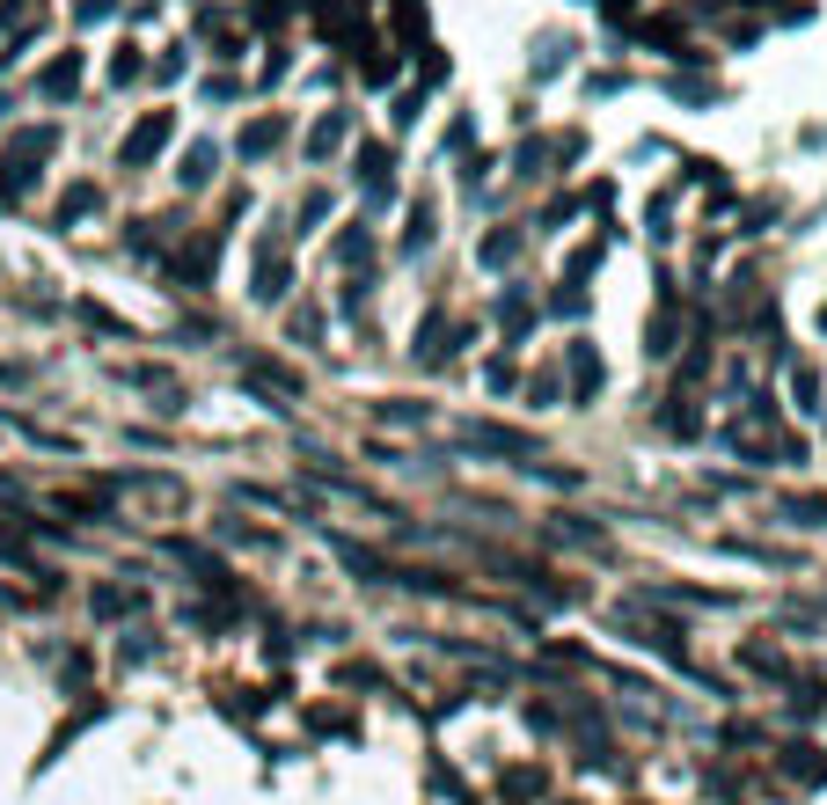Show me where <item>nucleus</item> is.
Here are the masks:
<instances>
[{
  "label": "nucleus",
  "mask_w": 827,
  "mask_h": 805,
  "mask_svg": "<svg viewBox=\"0 0 827 805\" xmlns=\"http://www.w3.org/2000/svg\"><path fill=\"white\" fill-rule=\"evenodd\" d=\"M433 235H439V205L425 191L411 198V213H403V257H417V249H433Z\"/></svg>",
  "instance_id": "nucleus-11"
},
{
  "label": "nucleus",
  "mask_w": 827,
  "mask_h": 805,
  "mask_svg": "<svg viewBox=\"0 0 827 805\" xmlns=\"http://www.w3.org/2000/svg\"><path fill=\"white\" fill-rule=\"evenodd\" d=\"M191 37H169V45H162V59H146V81H154V88H169L176 73H191Z\"/></svg>",
  "instance_id": "nucleus-14"
},
{
  "label": "nucleus",
  "mask_w": 827,
  "mask_h": 805,
  "mask_svg": "<svg viewBox=\"0 0 827 805\" xmlns=\"http://www.w3.org/2000/svg\"><path fill=\"white\" fill-rule=\"evenodd\" d=\"M520 242H528V227H498V235H484V249H476V257H484V264H512V257H520Z\"/></svg>",
  "instance_id": "nucleus-18"
},
{
  "label": "nucleus",
  "mask_w": 827,
  "mask_h": 805,
  "mask_svg": "<svg viewBox=\"0 0 827 805\" xmlns=\"http://www.w3.org/2000/svg\"><path fill=\"white\" fill-rule=\"evenodd\" d=\"M271 59H264V67H257V88H279V81H286V67H293V51H286V37H271Z\"/></svg>",
  "instance_id": "nucleus-27"
},
{
  "label": "nucleus",
  "mask_w": 827,
  "mask_h": 805,
  "mask_svg": "<svg viewBox=\"0 0 827 805\" xmlns=\"http://www.w3.org/2000/svg\"><path fill=\"white\" fill-rule=\"evenodd\" d=\"M571 381H579V395H593L601 389V352H593V344H571Z\"/></svg>",
  "instance_id": "nucleus-22"
},
{
  "label": "nucleus",
  "mask_w": 827,
  "mask_h": 805,
  "mask_svg": "<svg viewBox=\"0 0 827 805\" xmlns=\"http://www.w3.org/2000/svg\"><path fill=\"white\" fill-rule=\"evenodd\" d=\"M352 176H359L366 205H389V191H395V146L389 140H359V146H352Z\"/></svg>",
  "instance_id": "nucleus-3"
},
{
  "label": "nucleus",
  "mask_w": 827,
  "mask_h": 805,
  "mask_svg": "<svg viewBox=\"0 0 827 805\" xmlns=\"http://www.w3.org/2000/svg\"><path fill=\"white\" fill-rule=\"evenodd\" d=\"M344 140H352V103H330V110H322V118L308 125V140H300V154H308V162H330V154H338Z\"/></svg>",
  "instance_id": "nucleus-7"
},
{
  "label": "nucleus",
  "mask_w": 827,
  "mask_h": 805,
  "mask_svg": "<svg viewBox=\"0 0 827 805\" xmlns=\"http://www.w3.org/2000/svg\"><path fill=\"white\" fill-rule=\"evenodd\" d=\"M213 176H220V146L213 140H191V146H184V162H176V184H184V191H205Z\"/></svg>",
  "instance_id": "nucleus-10"
},
{
  "label": "nucleus",
  "mask_w": 827,
  "mask_h": 805,
  "mask_svg": "<svg viewBox=\"0 0 827 805\" xmlns=\"http://www.w3.org/2000/svg\"><path fill=\"white\" fill-rule=\"evenodd\" d=\"M286 140H293V118H286V110H257V118L243 125L235 154H243V162H264V154H279Z\"/></svg>",
  "instance_id": "nucleus-5"
},
{
  "label": "nucleus",
  "mask_w": 827,
  "mask_h": 805,
  "mask_svg": "<svg viewBox=\"0 0 827 805\" xmlns=\"http://www.w3.org/2000/svg\"><path fill=\"white\" fill-rule=\"evenodd\" d=\"M132 81H146V59H140V45H118L110 51V88H132Z\"/></svg>",
  "instance_id": "nucleus-23"
},
{
  "label": "nucleus",
  "mask_w": 827,
  "mask_h": 805,
  "mask_svg": "<svg viewBox=\"0 0 827 805\" xmlns=\"http://www.w3.org/2000/svg\"><path fill=\"white\" fill-rule=\"evenodd\" d=\"M425 103H433L425 88H395V96H389V125H395V132H411V125L425 118Z\"/></svg>",
  "instance_id": "nucleus-19"
},
{
  "label": "nucleus",
  "mask_w": 827,
  "mask_h": 805,
  "mask_svg": "<svg viewBox=\"0 0 827 805\" xmlns=\"http://www.w3.org/2000/svg\"><path fill=\"white\" fill-rule=\"evenodd\" d=\"M571 59H579V37H571V29H542L535 45H528V73H535V88H542V81H557Z\"/></svg>",
  "instance_id": "nucleus-6"
},
{
  "label": "nucleus",
  "mask_w": 827,
  "mask_h": 805,
  "mask_svg": "<svg viewBox=\"0 0 827 805\" xmlns=\"http://www.w3.org/2000/svg\"><path fill=\"white\" fill-rule=\"evenodd\" d=\"M338 257H344V264H374V235H366V227H359V220H352V227H344V235H338Z\"/></svg>",
  "instance_id": "nucleus-24"
},
{
  "label": "nucleus",
  "mask_w": 827,
  "mask_h": 805,
  "mask_svg": "<svg viewBox=\"0 0 827 805\" xmlns=\"http://www.w3.org/2000/svg\"><path fill=\"white\" fill-rule=\"evenodd\" d=\"M37 37H45V15H29V23H23V29H15V37H8V51H0V81H8V73L23 67V51H29V45H37Z\"/></svg>",
  "instance_id": "nucleus-20"
},
{
  "label": "nucleus",
  "mask_w": 827,
  "mask_h": 805,
  "mask_svg": "<svg viewBox=\"0 0 827 805\" xmlns=\"http://www.w3.org/2000/svg\"><path fill=\"white\" fill-rule=\"evenodd\" d=\"M666 96H674V103H718L725 88H718V81H704V73H666Z\"/></svg>",
  "instance_id": "nucleus-16"
},
{
  "label": "nucleus",
  "mask_w": 827,
  "mask_h": 805,
  "mask_svg": "<svg viewBox=\"0 0 827 805\" xmlns=\"http://www.w3.org/2000/svg\"><path fill=\"white\" fill-rule=\"evenodd\" d=\"M110 15H118V0H73V23H81V29L110 23Z\"/></svg>",
  "instance_id": "nucleus-29"
},
{
  "label": "nucleus",
  "mask_w": 827,
  "mask_h": 805,
  "mask_svg": "<svg viewBox=\"0 0 827 805\" xmlns=\"http://www.w3.org/2000/svg\"><path fill=\"white\" fill-rule=\"evenodd\" d=\"M191 45H198V51H213V59H227V67H235V59L249 51V29H235V15H227L220 0H191Z\"/></svg>",
  "instance_id": "nucleus-1"
},
{
  "label": "nucleus",
  "mask_w": 827,
  "mask_h": 805,
  "mask_svg": "<svg viewBox=\"0 0 827 805\" xmlns=\"http://www.w3.org/2000/svg\"><path fill=\"white\" fill-rule=\"evenodd\" d=\"M447 73H454V59H447L439 45L417 51V88H425V96H433V88H447Z\"/></svg>",
  "instance_id": "nucleus-21"
},
{
  "label": "nucleus",
  "mask_w": 827,
  "mask_h": 805,
  "mask_svg": "<svg viewBox=\"0 0 827 805\" xmlns=\"http://www.w3.org/2000/svg\"><path fill=\"white\" fill-rule=\"evenodd\" d=\"M512 176H520V184L550 176V140H520V146H512Z\"/></svg>",
  "instance_id": "nucleus-17"
},
{
  "label": "nucleus",
  "mask_w": 827,
  "mask_h": 805,
  "mask_svg": "<svg viewBox=\"0 0 827 805\" xmlns=\"http://www.w3.org/2000/svg\"><path fill=\"white\" fill-rule=\"evenodd\" d=\"M103 205V184H67L59 205H51V227H73V220H88Z\"/></svg>",
  "instance_id": "nucleus-12"
},
{
  "label": "nucleus",
  "mask_w": 827,
  "mask_h": 805,
  "mask_svg": "<svg viewBox=\"0 0 827 805\" xmlns=\"http://www.w3.org/2000/svg\"><path fill=\"white\" fill-rule=\"evenodd\" d=\"M169 140H176V110H146V118L125 132L118 162H125V169H146V162H154V154H162Z\"/></svg>",
  "instance_id": "nucleus-4"
},
{
  "label": "nucleus",
  "mask_w": 827,
  "mask_h": 805,
  "mask_svg": "<svg viewBox=\"0 0 827 805\" xmlns=\"http://www.w3.org/2000/svg\"><path fill=\"white\" fill-rule=\"evenodd\" d=\"M322 213H330V191H308L300 205H293V220H322Z\"/></svg>",
  "instance_id": "nucleus-31"
},
{
  "label": "nucleus",
  "mask_w": 827,
  "mask_h": 805,
  "mask_svg": "<svg viewBox=\"0 0 827 805\" xmlns=\"http://www.w3.org/2000/svg\"><path fill=\"white\" fill-rule=\"evenodd\" d=\"M286 293V257H279V235L257 242V300H279Z\"/></svg>",
  "instance_id": "nucleus-13"
},
{
  "label": "nucleus",
  "mask_w": 827,
  "mask_h": 805,
  "mask_svg": "<svg viewBox=\"0 0 827 805\" xmlns=\"http://www.w3.org/2000/svg\"><path fill=\"white\" fill-rule=\"evenodd\" d=\"M469 140H476V125H469V118H454V125H447V140H439V146H447V154H469Z\"/></svg>",
  "instance_id": "nucleus-30"
},
{
  "label": "nucleus",
  "mask_w": 827,
  "mask_h": 805,
  "mask_svg": "<svg viewBox=\"0 0 827 805\" xmlns=\"http://www.w3.org/2000/svg\"><path fill=\"white\" fill-rule=\"evenodd\" d=\"M469 447H484V454H520V462L535 454V447L520 433H506V425H469Z\"/></svg>",
  "instance_id": "nucleus-15"
},
{
  "label": "nucleus",
  "mask_w": 827,
  "mask_h": 805,
  "mask_svg": "<svg viewBox=\"0 0 827 805\" xmlns=\"http://www.w3.org/2000/svg\"><path fill=\"white\" fill-rule=\"evenodd\" d=\"M491 169H498V162H491L484 146H476V154H462V191L476 198V191H484V184H491Z\"/></svg>",
  "instance_id": "nucleus-28"
},
{
  "label": "nucleus",
  "mask_w": 827,
  "mask_h": 805,
  "mask_svg": "<svg viewBox=\"0 0 827 805\" xmlns=\"http://www.w3.org/2000/svg\"><path fill=\"white\" fill-rule=\"evenodd\" d=\"M81 81H88V51H73V45H67V51H51L45 67L29 73V96L59 110V103H73V96H81Z\"/></svg>",
  "instance_id": "nucleus-2"
},
{
  "label": "nucleus",
  "mask_w": 827,
  "mask_h": 805,
  "mask_svg": "<svg viewBox=\"0 0 827 805\" xmlns=\"http://www.w3.org/2000/svg\"><path fill=\"white\" fill-rule=\"evenodd\" d=\"M198 96L213 103V110H227V103H243V81H235V73H205V81H198Z\"/></svg>",
  "instance_id": "nucleus-25"
},
{
  "label": "nucleus",
  "mask_w": 827,
  "mask_h": 805,
  "mask_svg": "<svg viewBox=\"0 0 827 805\" xmlns=\"http://www.w3.org/2000/svg\"><path fill=\"white\" fill-rule=\"evenodd\" d=\"M352 67H359V81H366V88H395V73H403V51L374 37V45H366L359 59H352Z\"/></svg>",
  "instance_id": "nucleus-9"
},
{
  "label": "nucleus",
  "mask_w": 827,
  "mask_h": 805,
  "mask_svg": "<svg viewBox=\"0 0 827 805\" xmlns=\"http://www.w3.org/2000/svg\"><path fill=\"white\" fill-rule=\"evenodd\" d=\"M293 15H300V0H243V29H257V37H286Z\"/></svg>",
  "instance_id": "nucleus-8"
},
{
  "label": "nucleus",
  "mask_w": 827,
  "mask_h": 805,
  "mask_svg": "<svg viewBox=\"0 0 827 805\" xmlns=\"http://www.w3.org/2000/svg\"><path fill=\"white\" fill-rule=\"evenodd\" d=\"M184 8H191V0H184Z\"/></svg>",
  "instance_id": "nucleus-32"
},
{
  "label": "nucleus",
  "mask_w": 827,
  "mask_h": 805,
  "mask_svg": "<svg viewBox=\"0 0 827 805\" xmlns=\"http://www.w3.org/2000/svg\"><path fill=\"white\" fill-rule=\"evenodd\" d=\"M579 88H586V103H609V96H623V88H630V73H623V67H609V73H586Z\"/></svg>",
  "instance_id": "nucleus-26"
}]
</instances>
